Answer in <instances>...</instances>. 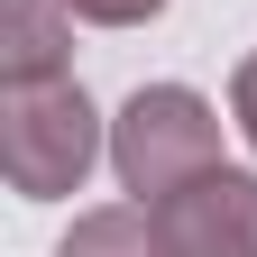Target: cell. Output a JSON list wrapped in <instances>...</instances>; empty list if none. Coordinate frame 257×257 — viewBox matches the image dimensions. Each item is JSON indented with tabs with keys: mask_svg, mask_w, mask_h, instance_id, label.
Segmentation results:
<instances>
[{
	"mask_svg": "<svg viewBox=\"0 0 257 257\" xmlns=\"http://www.w3.org/2000/svg\"><path fill=\"white\" fill-rule=\"evenodd\" d=\"M64 10H74L83 28H147L166 0H64Z\"/></svg>",
	"mask_w": 257,
	"mask_h": 257,
	"instance_id": "cell-6",
	"label": "cell"
},
{
	"mask_svg": "<svg viewBox=\"0 0 257 257\" xmlns=\"http://www.w3.org/2000/svg\"><path fill=\"white\" fill-rule=\"evenodd\" d=\"M55 257H166V239H156L147 202H110V211H83Z\"/></svg>",
	"mask_w": 257,
	"mask_h": 257,
	"instance_id": "cell-5",
	"label": "cell"
},
{
	"mask_svg": "<svg viewBox=\"0 0 257 257\" xmlns=\"http://www.w3.org/2000/svg\"><path fill=\"white\" fill-rule=\"evenodd\" d=\"M64 46H74V10H64V0H0V74L10 83L74 74Z\"/></svg>",
	"mask_w": 257,
	"mask_h": 257,
	"instance_id": "cell-4",
	"label": "cell"
},
{
	"mask_svg": "<svg viewBox=\"0 0 257 257\" xmlns=\"http://www.w3.org/2000/svg\"><path fill=\"white\" fill-rule=\"evenodd\" d=\"M101 110L74 74L55 83H10V110H0V166H10V193L19 202H64L83 193L92 156H101Z\"/></svg>",
	"mask_w": 257,
	"mask_h": 257,
	"instance_id": "cell-1",
	"label": "cell"
},
{
	"mask_svg": "<svg viewBox=\"0 0 257 257\" xmlns=\"http://www.w3.org/2000/svg\"><path fill=\"white\" fill-rule=\"evenodd\" d=\"M220 166V110L193 83H138L110 119V175L138 202H166L175 184Z\"/></svg>",
	"mask_w": 257,
	"mask_h": 257,
	"instance_id": "cell-2",
	"label": "cell"
},
{
	"mask_svg": "<svg viewBox=\"0 0 257 257\" xmlns=\"http://www.w3.org/2000/svg\"><path fill=\"white\" fill-rule=\"evenodd\" d=\"M147 211H156L166 257H257V175H239V166L193 175Z\"/></svg>",
	"mask_w": 257,
	"mask_h": 257,
	"instance_id": "cell-3",
	"label": "cell"
},
{
	"mask_svg": "<svg viewBox=\"0 0 257 257\" xmlns=\"http://www.w3.org/2000/svg\"><path fill=\"white\" fill-rule=\"evenodd\" d=\"M230 119H239V138L257 147V55H248L239 74H230Z\"/></svg>",
	"mask_w": 257,
	"mask_h": 257,
	"instance_id": "cell-7",
	"label": "cell"
}]
</instances>
